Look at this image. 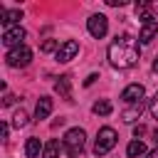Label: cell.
<instances>
[{"mask_svg":"<svg viewBox=\"0 0 158 158\" xmlns=\"http://www.w3.org/2000/svg\"><path fill=\"white\" fill-rule=\"evenodd\" d=\"M116 131L111 128V126H104V128H99V133H96V143H94V156H106L114 146H116Z\"/></svg>","mask_w":158,"mask_h":158,"instance_id":"3957f363","label":"cell"},{"mask_svg":"<svg viewBox=\"0 0 158 158\" xmlns=\"http://www.w3.org/2000/svg\"><path fill=\"white\" fill-rule=\"evenodd\" d=\"M148 158H158V148H153V151L148 153Z\"/></svg>","mask_w":158,"mask_h":158,"instance_id":"484cf974","label":"cell"},{"mask_svg":"<svg viewBox=\"0 0 158 158\" xmlns=\"http://www.w3.org/2000/svg\"><path fill=\"white\" fill-rule=\"evenodd\" d=\"M96 79H99V77H96V74H89V77H86V79H84V86H91V84H94V81H96Z\"/></svg>","mask_w":158,"mask_h":158,"instance_id":"603a6c76","label":"cell"},{"mask_svg":"<svg viewBox=\"0 0 158 158\" xmlns=\"http://www.w3.org/2000/svg\"><path fill=\"white\" fill-rule=\"evenodd\" d=\"M54 91H57L62 99L72 101V84H69V77H67V74H64V77H59V79L54 81Z\"/></svg>","mask_w":158,"mask_h":158,"instance_id":"7c38bea8","label":"cell"},{"mask_svg":"<svg viewBox=\"0 0 158 158\" xmlns=\"http://www.w3.org/2000/svg\"><path fill=\"white\" fill-rule=\"evenodd\" d=\"M91 109H94V114H96V116H109V114H111V104H109L106 99L96 101V104H94Z\"/></svg>","mask_w":158,"mask_h":158,"instance_id":"e0dca14e","label":"cell"},{"mask_svg":"<svg viewBox=\"0 0 158 158\" xmlns=\"http://www.w3.org/2000/svg\"><path fill=\"white\" fill-rule=\"evenodd\" d=\"M121 99H123L126 104H138V101H143V86H141V84H128V86L121 91Z\"/></svg>","mask_w":158,"mask_h":158,"instance_id":"ba28073f","label":"cell"},{"mask_svg":"<svg viewBox=\"0 0 158 158\" xmlns=\"http://www.w3.org/2000/svg\"><path fill=\"white\" fill-rule=\"evenodd\" d=\"M40 151H44L42 143H40V138H27V143H25V156H27V158H37Z\"/></svg>","mask_w":158,"mask_h":158,"instance_id":"5bb4252c","label":"cell"},{"mask_svg":"<svg viewBox=\"0 0 158 158\" xmlns=\"http://www.w3.org/2000/svg\"><path fill=\"white\" fill-rule=\"evenodd\" d=\"M77 52H79V42H77V40H67V42H62V47L57 49V62H69V59H74Z\"/></svg>","mask_w":158,"mask_h":158,"instance_id":"52a82bcc","label":"cell"},{"mask_svg":"<svg viewBox=\"0 0 158 158\" xmlns=\"http://www.w3.org/2000/svg\"><path fill=\"white\" fill-rule=\"evenodd\" d=\"M141 59V49H138V40L131 35H121L109 44V62L116 69H131L136 67Z\"/></svg>","mask_w":158,"mask_h":158,"instance_id":"6da1fadb","label":"cell"},{"mask_svg":"<svg viewBox=\"0 0 158 158\" xmlns=\"http://www.w3.org/2000/svg\"><path fill=\"white\" fill-rule=\"evenodd\" d=\"M49 114H52V99H49V96H40V101H37V106H35V118L42 121V118H47Z\"/></svg>","mask_w":158,"mask_h":158,"instance_id":"8fae6325","label":"cell"},{"mask_svg":"<svg viewBox=\"0 0 158 158\" xmlns=\"http://www.w3.org/2000/svg\"><path fill=\"white\" fill-rule=\"evenodd\" d=\"M12 126L15 128H25L27 126V111H15V116H12Z\"/></svg>","mask_w":158,"mask_h":158,"instance_id":"ac0fdd59","label":"cell"},{"mask_svg":"<svg viewBox=\"0 0 158 158\" xmlns=\"http://www.w3.org/2000/svg\"><path fill=\"white\" fill-rule=\"evenodd\" d=\"M153 141H156V143H158V126H156V128H153Z\"/></svg>","mask_w":158,"mask_h":158,"instance_id":"83f0119b","label":"cell"},{"mask_svg":"<svg viewBox=\"0 0 158 158\" xmlns=\"http://www.w3.org/2000/svg\"><path fill=\"white\" fill-rule=\"evenodd\" d=\"M59 47H62V44H59V40H44L40 49H42V52H57Z\"/></svg>","mask_w":158,"mask_h":158,"instance_id":"d6986e66","label":"cell"},{"mask_svg":"<svg viewBox=\"0 0 158 158\" xmlns=\"http://www.w3.org/2000/svg\"><path fill=\"white\" fill-rule=\"evenodd\" d=\"M25 30L17 25V27H10V30H5L2 32V44H7L10 49H15V47H22V40H25Z\"/></svg>","mask_w":158,"mask_h":158,"instance_id":"8992f818","label":"cell"},{"mask_svg":"<svg viewBox=\"0 0 158 158\" xmlns=\"http://www.w3.org/2000/svg\"><path fill=\"white\" fill-rule=\"evenodd\" d=\"M84 143H86V133L81 128H69L64 133V141H62V146H64L69 158H79L81 151H84Z\"/></svg>","mask_w":158,"mask_h":158,"instance_id":"7a4b0ae2","label":"cell"},{"mask_svg":"<svg viewBox=\"0 0 158 158\" xmlns=\"http://www.w3.org/2000/svg\"><path fill=\"white\" fill-rule=\"evenodd\" d=\"M106 5H111V7H123L126 0H106Z\"/></svg>","mask_w":158,"mask_h":158,"instance_id":"7402d4cb","label":"cell"},{"mask_svg":"<svg viewBox=\"0 0 158 158\" xmlns=\"http://www.w3.org/2000/svg\"><path fill=\"white\" fill-rule=\"evenodd\" d=\"M153 72H156V74H158V57H156V59H153Z\"/></svg>","mask_w":158,"mask_h":158,"instance_id":"4316f807","label":"cell"},{"mask_svg":"<svg viewBox=\"0 0 158 158\" xmlns=\"http://www.w3.org/2000/svg\"><path fill=\"white\" fill-rule=\"evenodd\" d=\"M64 146H59V141H49L44 146V151H42V158H59V151Z\"/></svg>","mask_w":158,"mask_h":158,"instance_id":"2e32d148","label":"cell"},{"mask_svg":"<svg viewBox=\"0 0 158 158\" xmlns=\"http://www.w3.org/2000/svg\"><path fill=\"white\" fill-rule=\"evenodd\" d=\"M143 133H146V126H143V123H138V126L133 128V136H136V138H141Z\"/></svg>","mask_w":158,"mask_h":158,"instance_id":"44dd1931","label":"cell"},{"mask_svg":"<svg viewBox=\"0 0 158 158\" xmlns=\"http://www.w3.org/2000/svg\"><path fill=\"white\" fill-rule=\"evenodd\" d=\"M143 153H146V143H143V141H131L128 148H126V156H128V158H138V156H143Z\"/></svg>","mask_w":158,"mask_h":158,"instance_id":"9a60e30c","label":"cell"},{"mask_svg":"<svg viewBox=\"0 0 158 158\" xmlns=\"http://www.w3.org/2000/svg\"><path fill=\"white\" fill-rule=\"evenodd\" d=\"M5 62H7V67H27V64L32 62V49H30L27 44L15 47V49H10V52L5 54Z\"/></svg>","mask_w":158,"mask_h":158,"instance_id":"277c9868","label":"cell"},{"mask_svg":"<svg viewBox=\"0 0 158 158\" xmlns=\"http://www.w3.org/2000/svg\"><path fill=\"white\" fill-rule=\"evenodd\" d=\"M12 101H15V96H12V94H5V96H2V106H10Z\"/></svg>","mask_w":158,"mask_h":158,"instance_id":"cb8c5ba5","label":"cell"},{"mask_svg":"<svg viewBox=\"0 0 158 158\" xmlns=\"http://www.w3.org/2000/svg\"><path fill=\"white\" fill-rule=\"evenodd\" d=\"M7 131H10L7 123H0V133H2V138H7Z\"/></svg>","mask_w":158,"mask_h":158,"instance_id":"d4e9b609","label":"cell"},{"mask_svg":"<svg viewBox=\"0 0 158 158\" xmlns=\"http://www.w3.org/2000/svg\"><path fill=\"white\" fill-rule=\"evenodd\" d=\"M158 35V20H151V22H143L141 25V35H138V42L148 44L153 37Z\"/></svg>","mask_w":158,"mask_h":158,"instance_id":"30bf717a","label":"cell"},{"mask_svg":"<svg viewBox=\"0 0 158 158\" xmlns=\"http://www.w3.org/2000/svg\"><path fill=\"white\" fill-rule=\"evenodd\" d=\"M86 30H89V35H91V37L101 40V37L109 32V20H106L104 15H91V17L86 20Z\"/></svg>","mask_w":158,"mask_h":158,"instance_id":"5b68a950","label":"cell"},{"mask_svg":"<svg viewBox=\"0 0 158 158\" xmlns=\"http://www.w3.org/2000/svg\"><path fill=\"white\" fill-rule=\"evenodd\" d=\"M148 109H151V114H153V118H158V91H156V96L151 99V104H148Z\"/></svg>","mask_w":158,"mask_h":158,"instance_id":"ffe728a7","label":"cell"},{"mask_svg":"<svg viewBox=\"0 0 158 158\" xmlns=\"http://www.w3.org/2000/svg\"><path fill=\"white\" fill-rule=\"evenodd\" d=\"M141 111H143V101H138V104H131L123 114H121V118L126 121V123H131V121H136V118H141Z\"/></svg>","mask_w":158,"mask_h":158,"instance_id":"4fadbf2b","label":"cell"},{"mask_svg":"<svg viewBox=\"0 0 158 158\" xmlns=\"http://www.w3.org/2000/svg\"><path fill=\"white\" fill-rule=\"evenodd\" d=\"M20 20H22V10H2V7H0V25H2L5 30H10V25L17 27Z\"/></svg>","mask_w":158,"mask_h":158,"instance_id":"9c48e42d","label":"cell"}]
</instances>
